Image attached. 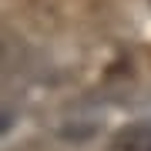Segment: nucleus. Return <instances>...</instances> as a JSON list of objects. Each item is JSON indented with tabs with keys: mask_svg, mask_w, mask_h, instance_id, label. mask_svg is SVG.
Here are the masks:
<instances>
[{
	"mask_svg": "<svg viewBox=\"0 0 151 151\" xmlns=\"http://www.w3.org/2000/svg\"><path fill=\"white\" fill-rule=\"evenodd\" d=\"M108 151H151V124H128L111 138Z\"/></svg>",
	"mask_w": 151,
	"mask_h": 151,
	"instance_id": "1",
	"label": "nucleus"
}]
</instances>
